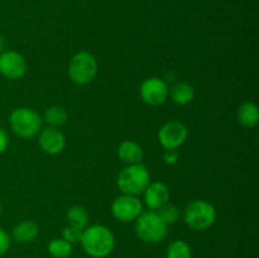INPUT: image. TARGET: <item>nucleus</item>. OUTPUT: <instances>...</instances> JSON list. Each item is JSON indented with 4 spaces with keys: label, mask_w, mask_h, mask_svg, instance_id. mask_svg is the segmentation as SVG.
I'll use <instances>...</instances> for the list:
<instances>
[{
    "label": "nucleus",
    "mask_w": 259,
    "mask_h": 258,
    "mask_svg": "<svg viewBox=\"0 0 259 258\" xmlns=\"http://www.w3.org/2000/svg\"><path fill=\"white\" fill-rule=\"evenodd\" d=\"M85 253L93 258H105L115 247V238L111 230L104 225L86 227L80 240Z\"/></svg>",
    "instance_id": "f257e3e1"
},
{
    "label": "nucleus",
    "mask_w": 259,
    "mask_h": 258,
    "mask_svg": "<svg viewBox=\"0 0 259 258\" xmlns=\"http://www.w3.org/2000/svg\"><path fill=\"white\" fill-rule=\"evenodd\" d=\"M119 190L124 195H132L137 196L139 194H143L144 190L151 184V176L144 164L139 163L128 164L125 168L120 171L116 180Z\"/></svg>",
    "instance_id": "f03ea898"
},
{
    "label": "nucleus",
    "mask_w": 259,
    "mask_h": 258,
    "mask_svg": "<svg viewBox=\"0 0 259 258\" xmlns=\"http://www.w3.org/2000/svg\"><path fill=\"white\" fill-rule=\"evenodd\" d=\"M136 233L146 243H159L166 238L167 224L157 211H147L137 218Z\"/></svg>",
    "instance_id": "7ed1b4c3"
},
{
    "label": "nucleus",
    "mask_w": 259,
    "mask_h": 258,
    "mask_svg": "<svg viewBox=\"0 0 259 258\" xmlns=\"http://www.w3.org/2000/svg\"><path fill=\"white\" fill-rule=\"evenodd\" d=\"M98 73V61L90 52H78L72 56L68 63V76L76 85H86Z\"/></svg>",
    "instance_id": "20e7f679"
},
{
    "label": "nucleus",
    "mask_w": 259,
    "mask_h": 258,
    "mask_svg": "<svg viewBox=\"0 0 259 258\" xmlns=\"http://www.w3.org/2000/svg\"><path fill=\"white\" fill-rule=\"evenodd\" d=\"M10 128L20 138H33L42 129V118L39 114L28 108H18L10 114Z\"/></svg>",
    "instance_id": "39448f33"
},
{
    "label": "nucleus",
    "mask_w": 259,
    "mask_h": 258,
    "mask_svg": "<svg viewBox=\"0 0 259 258\" xmlns=\"http://www.w3.org/2000/svg\"><path fill=\"white\" fill-rule=\"evenodd\" d=\"M185 223L194 230H206L217 219V210L210 202L204 200H195L190 202L184 212Z\"/></svg>",
    "instance_id": "423d86ee"
},
{
    "label": "nucleus",
    "mask_w": 259,
    "mask_h": 258,
    "mask_svg": "<svg viewBox=\"0 0 259 258\" xmlns=\"http://www.w3.org/2000/svg\"><path fill=\"white\" fill-rule=\"evenodd\" d=\"M189 136L186 125L180 121H168L158 132V141L166 151H175L185 143Z\"/></svg>",
    "instance_id": "0eeeda50"
},
{
    "label": "nucleus",
    "mask_w": 259,
    "mask_h": 258,
    "mask_svg": "<svg viewBox=\"0 0 259 258\" xmlns=\"http://www.w3.org/2000/svg\"><path fill=\"white\" fill-rule=\"evenodd\" d=\"M142 210L143 206L141 200L132 195H121L116 197L111 205L114 218L120 222H133L142 214Z\"/></svg>",
    "instance_id": "6e6552de"
},
{
    "label": "nucleus",
    "mask_w": 259,
    "mask_h": 258,
    "mask_svg": "<svg viewBox=\"0 0 259 258\" xmlns=\"http://www.w3.org/2000/svg\"><path fill=\"white\" fill-rule=\"evenodd\" d=\"M168 86L157 77L147 78L141 86V98L151 106H159L168 99Z\"/></svg>",
    "instance_id": "1a4fd4ad"
},
{
    "label": "nucleus",
    "mask_w": 259,
    "mask_h": 258,
    "mask_svg": "<svg viewBox=\"0 0 259 258\" xmlns=\"http://www.w3.org/2000/svg\"><path fill=\"white\" fill-rule=\"evenodd\" d=\"M27 72V62L20 53L4 51L0 53V73L10 80H18Z\"/></svg>",
    "instance_id": "9d476101"
},
{
    "label": "nucleus",
    "mask_w": 259,
    "mask_h": 258,
    "mask_svg": "<svg viewBox=\"0 0 259 258\" xmlns=\"http://www.w3.org/2000/svg\"><path fill=\"white\" fill-rule=\"evenodd\" d=\"M38 141H39L40 149L47 154L61 153L66 144V139L62 132L58 131L57 128H52V126L43 129Z\"/></svg>",
    "instance_id": "9b49d317"
},
{
    "label": "nucleus",
    "mask_w": 259,
    "mask_h": 258,
    "mask_svg": "<svg viewBox=\"0 0 259 258\" xmlns=\"http://www.w3.org/2000/svg\"><path fill=\"white\" fill-rule=\"evenodd\" d=\"M144 202L151 210H159L168 202L169 190L163 182H153L144 190Z\"/></svg>",
    "instance_id": "f8f14e48"
},
{
    "label": "nucleus",
    "mask_w": 259,
    "mask_h": 258,
    "mask_svg": "<svg viewBox=\"0 0 259 258\" xmlns=\"http://www.w3.org/2000/svg\"><path fill=\"white\" fill-rule=\"evenodd\" d=\"M118 156L124 163L134 164L139 163L143 158V151L141 146L133 141L121 142L118 148Z\"/></svg>",
    "instance_id": "ddd939ff"
},
{
    "label": "nucleus",
    "mask_w": 259,
    "mask_h": 258,
    "mask_svg": "<svg viewBox=\"0 0 259 258\" xmlns=\"http://www.w3.org/2000/svg\"><path fill=\"white\" fill-rule=\"evenodd\" d=\"M238 121L244 128H254L259 121V110L254 103H243L238 109Z\"/></svg>",
    "instance_id": "4468645a"
},
{
    "label": "nucleus",
    "mask_w": 259,
    "mask_h": 258,
    "mask_svg": "<svg viewBox=\"0 0 259 258\" xmlns=\"http://www.w3.org/2000/svg\"><path fill=\"white\" fill-rule=\"evenodd\" d=\"M38 235V225L32 220H24L13 229V238L19 243H29Z\"/></svg>",
    "instance_id": "2eb2a0df"
},
{
    "label": "nucleus",
    "mask_w": 259,
    "mask_h": 258,
    "mask_svg": "<svg viewBox=\"0 0 259 258\" xmlns=\"http://www.w3.org/2000/svg\"><path fill=\"white\" fill-rule=\"evenodd\" d=\"M169 95H171L174 103L179 104V105H187L194 100L195 93L191 85H189L187 82H179L171 89Z\"/></svg>",
    "instance_id": "dca6fc26"
},
{
    "label": "nucleus",
    "mask_w": 259,
    "mask_h": 258,
    "mask_svg": "<svg viewBox=\"0 0 259 258\" xmlns=\"http://www.w3.org/2000/svg\"><path fill=\"white\" fill-rule=\"evenodd\" d=\"M43 119H45V121L50 126L57 128V126L63 125V124L67 121V111L60 105L51 106V108L47 109V111L45 113Z\"/></svg>",
    "instance_id": "f3484780"
},
{
    "label": "nucleus",
    "mask_w": 259,
    "mask_h": 258,
    "mask_svg": "<svg viewBox=\"0 0 259 258\" xmlns=\"http://www.w3.org/2000/svg\"><path fill=\"white\" fill-rule=\"evenodd\" d=\"M67 219L68 222H70V225L83 230L88 227L89 214L88 211H86L85 207L75 205V206L70 207V209L67 210Z\"/></svg>",
    "instance_id": "a211bd4d"
},
{
    "label": "nucleus",
    "mask_w": 259,
    "mask_h": 258,
    "mask_svg": "<svg viewBox=\"0 0 259 258\" xmlns=\"http://www.w3.org/2000/svg\"><path fill=\"white\" fill-rule=\"evenodd\" d=\"M48 252L55 258H67L72 253V244L63 238L62 239H52L48 243Z\"/></svg>",
    "instance_id": "6ab92c4d"
},
{
    "label": "nucleus",
    "mask_w": 259,
    "mask_h": 258,
    "mask_svg": "<svg viewBox=\"0 0 259 258\" xmlns=\"http://www.w3.org/2000/svg\"><path fill=\"white\" fill-rule=\"evenodd\" d=\"M167 258H192L191 248L184 240H175L167 248Z\"/></svg>",
    "instance_id": "aec40b11"
},
{
    "label": "nucleus",
    "mask_w": 259,
    "mask_h": 258,
    "mask_svg": "<svg viewBox=\"0 0 259 258\" xmlns=\"http://www.w3.org/2000/svg\"><path fill=\"white\" fill-rule=\"evenodd\" d=\"M157 212H158L159 217L162 218V220H163L167 225L176 223L180 217L179 209H177L175 205L168 204V202H167L166 205H163V206H162Z\"/></svg>",
    "instance_id": "412c9836"
},
{
    "label": "nucleus",
    "mask_w": 259,
    "mask_h": 258,
    "mask_svg": "<svg viewBox=\"0 0 259 258\" xmlns=\"http://www.w3.org/2000/svg\"><path fill=\"white\" fill-rule=\"evenodd\" d=\"M82 229H78V228L72 227V225H68L63 229L62 237L63 239L67 240L68 243L73 244V243H78L81 240V237H82Z\"/></svg>",
    "instance_id": "4be33fe9"
},
{
    "label": "nucleus",
    "mask_w": 259,
    "mask_h": 258,
    "mask_svg": "<svg viewBox=\"0 0 259 258\" xmlns=\"http://www.w3.org/2000/svg\"><path fill=\"white\" fill-rule=\"evenodd\" d=\"M10 247V237L4 229L0 228V257L8 252Z\"/></svg>",
    "instance_id": "5701e85b"
},
{
    "label": "nucleus",
    "mask_w": 259,
    "mask_h": 258,
    "mask_svg": "<svg viewBox=\"0 0 259 258\" xmlns=\"http://www.w3.org/2000/svg\"><path fill=\"white\" fill-rule=\"evenodd\" d=\"M8 146H9V138H8L7 132L0 128V153L7 151Z\"/></svg>",
    "instance_id": "b1692460"
},
{
    "label": "nucleus",
    "mask_w": 259,
    "mask_h": 258,
    "mask_svg": "<svg viewBox=\"0 0 259 258\" xmlns=\"http://www.w3.org/2000/svg\"><path fill=\"white\" fill-rule=\"evenodd\" d=\"M177 158H179V157H177V153L175 151H166V153H164V162H166V163H176Z\"/></svg>",
    "instance_id": "393cba45"
},
{
    "label": "nucleus",
    "mask_w": 259,
    "mask_h": 258,
    "mask_svg": "<svg viewBox=\"0 0 259 258\" xmlns=\"http://www.w3.org/2000/svg\"><path fill=\"white\" fill-rule=\"evenodd\" d=\"M4 47H5V40H4V38L0 35V51L4 50Z\"/></svg>",
    "instance_id": "a878e982"
},
{
    "label": "nucleus",
    "mask_w": 259,
    "mask_h": 258,
    "mask_svg": "<svg viewBox=\"0 0 259 258\" xmlns=\"http://www.w3.org/2000/svg\"><path fill=\"white\" fill-rule=\"evenodd\" d=\"M0 212H2V205H0Z\"/></svg>",
    "instance_id": "bb28decb"
}]
</instances>
